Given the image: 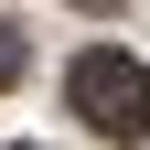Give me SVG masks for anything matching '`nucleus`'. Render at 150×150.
<instances>
[{"instance_id": "f257e3e1", "label": "nucleus", "mask_w": 150, "mask_h": 150, "mask_svg": "<svg viewBox=\"0 0 150 150\" xmlns=\"http://www.w3.org/2000/svg\"><path fill=\"white\" fill-rule=\"evenodd\" d=\"M64 97L86 107V129H97V139H150V64H139V54L86 43V54L64 64Z\"/></svg>"}, {"instance_id": "f03ea898", "label": "nucleus", "mask_w": 150, "mask_h": 150, "mask_svg": "<svg viewBox=\"0 0 150 150\" xmlns=\"http://www.w3.org/2000/svg\"><path fill=\"white\" fill-rule=\"evenodd\" d=\"M32 64V43H22V32H11V22H0V86H11V75H22Z\"/></svg>"}, {"instance_id": "7ed1b4c3", "label": "nucleus", "mask_w": 150, "mask_h": 150, "mask_svg": "<svg viewBox=\"0 0 150 150\" xmlns=\"http://www.w3.org/2000/svg\"><path fill=\"white\" fill-rule=\"evenodd\" d=\"M86 11H118V0H86Z\"/></svg>"}]
</instances>
